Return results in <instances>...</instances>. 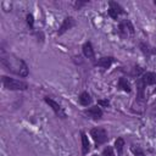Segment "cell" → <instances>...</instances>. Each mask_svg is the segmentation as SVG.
Masks as SVG:
<instances>
[{
	"label": "cell",
	"instance_id": "obj_1",
	"mask_svg": "<svg viewBox=\"0 0 156 156\" xmlns=\"http://www.w3.org/2000/svg\"><path fill=\"white\" fill-rule=\"evenodd\" d=\"M1 65L10 72L18 74L21 77H27L28 76V67L26 62L21 58L11 57L10 55H1Z\"/></svg>",
	"mask_w": 156,
	"mask_h": 156
},
{
	"label": "cell",
	"instance_id": "obj_2",
	"mask_svg": "<svg viewBox=\"0 0 156 156\" xmlns=\"http://www.w3.org/2000/svg\"><path fill=\"white\" fill-rule=\"evenodd\" d=\"M1 82H2V85L9 90H26L28 88L26 82L13 79V78H10V77H6V76L1 77Z\"/></svg>",
	"mask_w": 156,
	"mask_h": 156
},
{
	"label": "cell",
	"instance_id": "obj_3",
	"mask_svg": "<svg viewBox=\"0 0 156 156\" xmlns=\"http://www.w3.org/2000/svg\"><path fill=\"white\" fill-rule=\"evenodd\" d=\"M90 135H91V138L94 139V141L98 145L104 144L107 140V133H106V130L104 128H99V127L98 128H93L90 130Z\"/></svg>",
	"mask_w": 156,
	"mask_h": 156
},
{
	"label": "cell",
	"instance_id": "obj_4",
	"mask_svg": "<svg viewBox=\"0 0 156 156\" xmlns=\"http://www.w3.org/2000/svg\"><path fill=\"white\" fill-rule=\"evenodd\" d=\"M84 115H87L88 117L93 119H100L102 117V110L99 106H93V107L84 110Z\"/></svg>",
	"mask_w": 156,
	"mask_h": 156
},
{
	"label": "cell",
	"instance_id": "obj_5",
	"mask_svg": "<svg viewBox=\"0 0 156 156\" xmlns=\"http://www.w3.org/2000/svg\"><path fill=\"white\" fill-rule=\"evenodd\" d=\"M74 24H76V22H74V20H73L72 17H66V18L63 20V22H62L60 29H58V35H61V34H63L65 32H67L68 29H71Z\"/></svg>",
	"mask_w": 156,
	"mask_h": 156
},
{
	"label": "cell",
	"instance_id": "obj_6",
	"mask_svg": "<svg viewBox=\"0 0 156 156\" xmlns=\"http://www.w3.org/2000/svg\"><path fill=\"white\" fill-rule=\"evenodd\" d=\"M44 100H45V102H46V104H49V106H51V107H52V110L55 111V113H56L57 116H61L62 118H65V113H63V111H62L61 106H60L56 101H54V100H52V99H50V98H45Z\"/></svg>",
	"mask_w": 156,
	"mask_h": 156
},
{
	"label": "cell",
	"instance_id": "obj_7",
	"mask_svg": "<svg viewBox=\"0 0 156 156\" xmlns=\"http://www.w3.org/2000/svg\"><path fill=\"white\" fill-rule=\"evenodd\" d=\"M140 80L145 84V85H151V84H156V73H152V72H145Z\"/></svg>",
	"mask_w": 156,
	"mask_h": 156
},
{
	"label": "cell",
	"instance_id": "obj_8",
	"mask_svg": "<svg viewBox=\"0 0 156 156\" xmlns=\"http://www.w3.org/2000/svg\"><path fill=\"white\" fill-rule=\"evenodd\" d=\"M119 32H121L122 34H127V33L133 34V33H134V28H133V26H132V23H130L129 21L124 20V21H122V22L119 23Z\"/></svg>",
	"mask_w": 156,
	"mask_h": 156
},
{
	"label": "cell",
	"instance_id": "obj_9",
	"mask_svg": "<svg viewBox=\"0 0 156 156\" xmlns=\"http://www.w3.org/2000/svg\"><path fill=\"white\" fill-rule=\"evenodd\" d=\"M113 61H115V58L113 57H111V56H108V57H101L99 61H96V66H100V67H102V68H108L112 63H113Z\"/></svg>",
	"mask_w": 156,
	"mask_h": 156
},
{
	"label": "cell",
	"instance_id": "obj_10",
	"mask_svg": "<svg viewBox=\"0 0 156 156\" xmlns=\"http://www.w3.org/2000/svg\"><path fill=\"white\" fill-rule=\"evenodd\" d=\"M80 135H82V151H83V155H85L90 150V143H89L88 136L84 132H82Z\"/></svg>",
	"mask_w": 156,
	"mask_h": 156
},
{
	"label": "cell",
	"instance_id": "obj_11",
	"mask_svg": "<svg viewBox=\"0 0 156 156\" xmlns=\"http://www.w3.org/2000/svg\"><path fill=\"white\" fill-rule=\"evenodd\" d=\"M83 54L88 58H94V49H93V46L89 41L83 45Z\"/></svg>",
	"mask_w": 156,
	"mask_h": 156
},
{
	"label": "cell",
	"instance_id": "obj_12",
	"mask_svg": "<svg viewBox=\"0 0 156 156\" xmlns=\"http://www.w3.org/2000/svg\"><path fill=\"white\" fill-rule=\"evenodd\" d=\"M118 87H119L122 90L127 91V93H130V90H132L130 84H129V82L127 80V78H119V80H118Z\"/></svg>",
	"mask_w": 156,
	"mask_h": 156
},
{
	"label": "cell",
	"instance_id": "obj_13",
	"mask_svg": "<svg viewBox=\"0 0 156 156\" xmlns=\"http://www.w3.org/2000/svg\"><path fill=\"white\" fill-rule=\"evenodd\" d=\"M79 102H80V105H83V106H88V105L91 102L90 95H89L87 91H83V93L79 95Z\"/></svg>",
	"mask_w": 156,
	"mask_h": 156
},
{
	"label": "cell",
	"instance_id": "obj_14",
	"mask_svg": "<svg viewBox=\"0 0 156 156\" xmlns=\"http://www.w3.org/2000/svg\"><path fill=\"white\" fill-rule=\"evenodd\" d=\"M136 88H138V99L139 100H144V88H145V84L140 79L136 80Z\"/></svg>",
	"mask_w": 156,
	"mask_h": 156
},
{
	"label": "cell",
	"instance_id": "obj_15",
	"mask_svg": "<svg viewBox=\"0 0 156 156\" xmlns=\"http://www.w3.org/2000/svg\"><path fill=\"white\" fill-rule=\"evenodd\" d=\"M123 146H124V140H123L122 138H118V139H116V141H115V147H116V150H117L118 155H122V151H123Z\"/></svg>",
	"mask_w": 156,
	"mask_h": 156
},
{
	"label": "cell",
	"instance_id": "obj_16",
	"mask_svg": "<svg viewBox=\"0 0 156 156\" xmlns=\"http://www.w3.org/2000/svg\"><path fill=\"white\" fill-rule=\"evenodd\" d=\"M110 7H111V9H113L115 11H117V12H118V15L124 12V11H123V9H122L117 2H115V1H110Z\"/></svg>",
	"mask_w": 156,
	"mask_h": 156
},
{
	"label": "cell",
	"instance_id": "obj_17",
	"mask_svg": "<svg viewBox=\"0 0 156 156\" xmlns=\"http://www.w3.org/2000/svg\"><path fill=\"white\" fill-rule=\"evenodd\" d=\"M102 156H115V154H113V149H112L111 146L105 147L104 151H102Z\"/></svg>",
	"mask_w": 156,
	"mask_h": 156
},
{
	"label": "cell",
	"instance_id": "obj_18",
	"mask_svg": "<svg viewBox=\"0 0 156 156\" xmlns=\"http://www.w3.org/2000/svg\"><path fill=\"white\" fill-rule=\"evenodd\" d=\"M132 151L134 152V155H135V156H145V155H144V152L141 151V149H139V147L133 146V147H132Z\"/></svg>",
	"mask_w": 156,
	"mask_h": 156
},
{
	"label": "cell",
	"instance_id": "obj_19",
	"mask_svg": "<svg viewBox=\"0 0 156 156\" xmlns=\"http://www.w3.org/2000/svg\"><path fill=\"white\" fill-rule=\"evenodd\" d=\"M108 15H110V17L111 18H113V20H117V17H118V12L117 11H115L113 9H108Z\"/></svg>",
	"mask_w": 156,
	"mask_h": 156
},
{
	"label": "cell",
	"instance_id": "obj_20",
	"mask_svg": "<svg viewBox=\"0 0 156 156\" xmlns=\"http://www.w3.org/2000/svg\"><path fill=\"white\" fill-rule=\"evenodd\" d=\"M27 23L30 26V27H33V24H34V18H33V15H27Z\"/></svg>",
	"mask_w": 156,
	"mask_h": 156
},
{
	"label": "cell",
	"instance_id": "obj_21",
	"mask_svg": "<svg viewBox=\"0 0 156 156\" xmlns=\"http://www.w3.org/2000/svg\"><path fill=\"white\" fill-rule=\"evenodd\" d=\"M98 104H99V105H101V106H105V107H107V106L110 105V102H108L107 100H99V101H98Z\"/></svg>",
	"mask_w": 156,
	"mask_h": 156
},
{
	"label": "cell",
	"instance_id": "obj_22",
	"mask_svg": "<svg viewBox=\"0 0 156 156\" xmlns=\"http://www.w3.org/2000/svg\"><path fill=\"white\" fill-rule=\"evenodd\" d=\"M152 115H154V116H156V108H155V110H152Z\"/></svg>",
	"mask_w": 156,
	"mask_h": 156
},
{
	"label": "cell",
	"instance_id": "obj_23",
	"mask_svg": "<svg viewBox=\"0 0 156 156\" xmlns=\"http://www.w3.org/2000/svg\"><path fill=\"white\" fill-rule=\"evenodd\" d=\"M154 93H156V89H155V90H154Z\"/></svg>",
	"mask_w": 156,
	"mask_h": 156
},
{
	"label": "cell",
	"instance_id": "obj_24",
	"mask_svg": "<svg viewBox=\"0 0 156 156\" xmlns=\"http://www.w3.org/2000/svg\"><path fill=\"white\" fill-rule=\"evenodd\" d=\"M155 5H156V0H155Z\"/></svg>",
	"mask_w": 156,
	"mask_h": 156
},
{
	"label": "cell",
	"instance_id": "obj_25",
	"mask_svg": "<svg viewBox=\"0 0 156 156\" xmlns=\"http://www.w3.org/2000/svg\"><path fill=\"white\" fill-rule=\"evenodd\" d=\"M93 156H98V155H93Z\"/></svg>",
	"mask_w": 156,
	"mask_h": 156
}]
</instances>
